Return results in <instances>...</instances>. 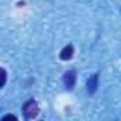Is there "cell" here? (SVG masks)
Masks as SVG:
<instances>
[{
    "label": "cell",
    "instance_id": "1",
    "mask_svg": "<svg viewBox=\"0 0 121 121\" xmlns=\"http://www.w3.org/2000/svg\"><path fill=\"white\" fill-rule=\"evenodd\" d=\"M23 114L26 120H33L39 114V104L34 100H29L23 104Z\"/></svg>",
    "mask_w": 121,
    "mask_h": 121
},
{
    "label": "cell",
    "instance_id": "2",
    "mask_svg": "<svg viewBox=\"0 0 121 121\" xmlns=\"http://www.w3.org/2000/svg\"><path fill=\"white\" fill-rule=\"evenodd\" d=\"M76 80H77V76H76V71H74V70H69V71H66L64 76H63V83H64V86H66L69 90H73V88H74Z\"/></svg>",
    "mask_w": 121,
    "mask_h": 121
},
{
    "label": "cell",
    "instance_id": "3",
    "mask_svg": "<svg viewBox=\"0 0 121 121\" xmlns=\"http://www.w3.org/2000/svg\"><path fill=\"white\" fill-rule=\"evenodd\" d=\"M97 87H98V74H93L91 77H88L87 80V91L88 94H94L97 91Z\"/></svg>",
    "mask_w": 121,
    "mask_h": 121
},
{
    "label": "cell",
    "instance_id": "4",
    "mask_svg": "<svg viewBox=\"0 0 121 121\" xmlns=\"http://www.w3.org/2000/svg\"><path fill=\"white\" fill-rule=\"evenodd\" d=\"M73 54H74V47L71 44H69V46H66L61 50V53H60V58H61L63 61H69V60L73 57Z\"/></svg>",
    "mask_w": 121,
    "mask_h": 121
},
{
    "label": "cell",
    "instance_id": "5",
    "mask_svg": "<svg viewBox=\"0 0 121 121\" xmlns=\"http://www.w3.org/2000/svg\"><path fill=\"white\" fill-rule=\"evenodd\" d=\"M9 120H12V121H17V117H16V115H12V114H7V115L2 117V121H9Z\"/></svg>",
    "mask_w": 121,
    "mask_h": 121
},
{
    "label": "cell",
    "instance_id": "6",
    "mask_svg": "<svg viewBox=\"0 0 121 121\" xmlns=\"http://www.w3.org/2000/svg\"><path fill=\"white\" fill-rule=\"evenodd\" d=\"M0 73H2V87L6 84V78H7V74H6V70L4 69H2L0 70Z\"/></svg>",
    "mask_w": 121,
    "mask_h": 121
}]
</instances>
